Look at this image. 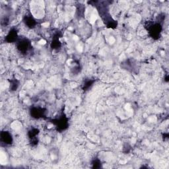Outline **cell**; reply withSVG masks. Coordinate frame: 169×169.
<instances>
[{"mask_svg":"<svg viewBox=\"0 0 169 169\" xmlns=\"http://www.w3.org/2000/svg\"><path fill=\"white\" fill-rule=\"evenodd\" d=\"M56 125L58 126V128L61 129V130H64L67 128L68 126V123H67V120L66 117L62 116V118H59L57 120Z\"/></svg>","mask_w":169,"mask_h":169,"instance_id":"cell-4","label":"cell"},{"mask_svg":"<svg viewBox=\"0 0 169 169\" xmlns=\"http://www.w3.org/2000/svg\"><path fill=\"white\" fill-rule=\"evenodd\" d=\"M38 133H39L38 129L34 128L28 132V136H29L30 139L35 138V137H36V136L38 134Z\"/></svg>","mask_w":169,"mask_h":169,"instance_id":"cell-9","label":"cell"},{"mask_svg":"<svg viewBox=\"0 0 169 169\" xmlns=\"http://www.w3.org/2000/svg\"><path fill=\"white\" fill-rule=\"evenodd\" d=\"M99 164H101L100 162V161H98V160H95L93 162V167L94 168H99L100 167V165H99Z\"/></svg>","mask_w":169,"mask_h":169,"instance_id":"cell-12","label":"cell"},{"mask_svg":"<svg viewBox=\"0 0 169 169\" xmlns=\"http://www.w3.org/2000/svg\"><path fill=\"white\" fill-rule=\"evenodd\" d=\"M1 141L6 145L11 144L13 142V137L11 134L9 132L2 131L1 133Z\"/></svg>","mask_w":169,"mask_h":169,"instance_id":"cell-3","label":"cell"},{"mask_svg":"<svg viewBox=\"0 0 169 169\" xmlns=\"http://www.w3.org/2000/svg\"><path fill=\"white\" fill-rule=\"evenodd\" d=\"M18 37V35H17V32L16 30L15 29H12L9 32L8 35L6 36V41L7 42H14L15 41L17 40Z\"/></svg>","mask_w":169,"mask_h":169,"instance_id":"cell-5","label":"cell"},{"mask_svg":"<svg viewBox=\"0 0 169 169\" xmlns=\"http://www.w3.org/2000/svg\"><path fill=\"white\" fill-rule=\"evenodd\" d=\"M44 111L42 108H33L31 110V114H32L33 117L35 118H39L42 117L43 115Z\"/></svg>","mask_w":169,"mask_h":169,"instance_id":"cell-6","label":"cell"},{"mask_svg":"<svg viewBox=\"0 0 169 169\" xmlns=\"http://www.w3.org/2000/svg\"><path fill=\"white\" fill-rule=\"evenodd\" d=\"M24 21L26 25H27L29 28L35 27L36 25V21L32 16H26L24 19Z\"/></svg>","mask_w":169,"mask_h":169,"instance_id":"cell-7","label":"cell"},{"mask_svg":"<svg viewBox=\"0 0 169 169\" xmlns=\"http://www.w3.org/2000/svg\"><path fill=\"white\" fill-rule=\"evenodd\" d=\"M93 83V81H87L85 83V85H84V87H83V89H84L85 91H86L87 89H89V88L91 86L92 84Z\"/></svg>","mask_w":169,"mask_h":169,"instance_id":"cell-11","label":"cell"},{"mask_svg":"<svg viewBox=\"0 0 169 169\" xmlns=\"http://www.w3.org/2000/svg\"><path fill=\"white\" fill-rule=\"evenodd\" d=\"M29 46H30L29 42L27 40H26V39H24V40L18 42L17 47L18 50H19L21 52L25 53L26 52L28 51V48H29Z\"/></svg>","mask_w":169,"mask_h":169,"instance_id":"cell-2","label":"cell"},{"mask_svg":"<svg viewBox=\"0 0 169 169\" xmlns=\"http://www.w3.org/2000/svg\"><path fill=\"white\" fill-rule=\"evenodd\" d=\"M162 27L160 24L156 23V24H149V27H148V30L149 31L150 35L152 36L153 38L157 39L159 38L158 36H160Z\"/></svg>","mask_w":169,"mask_h":169,"instance_id":"cell-1","label":"cell"},{"mask_svg":"<svg viewBox=\"0 0 169 169\" xmlns=\"http://www.w3.org/2000/svg\"><path fill=\"white\" fill-rule=\"evenodd\" d=\"M19 86V82L17 80H12L11 81V85H10V89L11 91H16L17 87Z\"/></svg>","mask_w":169,"mask_h":169,"instance_id":"cell-10","label":"cell"},{"mask_svg":"<svg viewBox=\"0 0 169 169\" xmlns=\"http://www.w3.org/2000/svg\"><path fill=\"white\" fill-rule=\"evenodd\" d=\"M60 46L61 44L58 40V37L54 38V40H52V42L51 44V47L53 49H57L60 47Z\"/></svg>","mask_w":169,"mask_h":169,"instance_id":"cell-8","label":"cell"}]
</instances>
